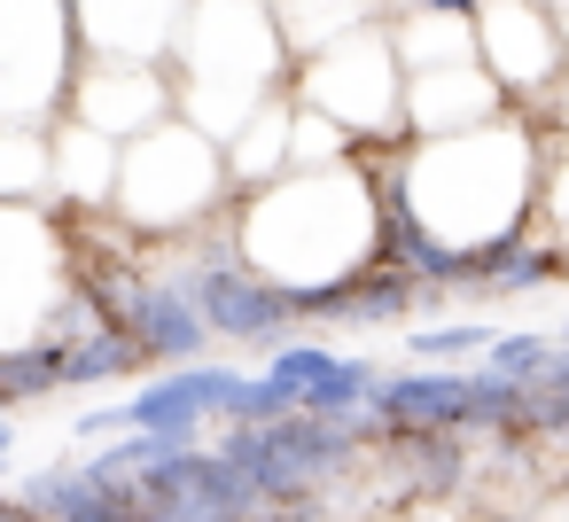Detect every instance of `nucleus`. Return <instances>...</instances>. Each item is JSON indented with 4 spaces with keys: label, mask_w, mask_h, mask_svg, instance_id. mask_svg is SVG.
Listing matches in <instances>:
<instances>
[{
    "label": "nucleus",
    "mask_w": 569,
    "mask_h": 522,
    "mask_svg": "<svg viewBox=\"0 0 569 522\" xmlns=\"http://www.w3.org/2000/svg\"><path fill=\"white\" fill-rule=\"evenodd\" d=\"M538 188H546V149H538L530 118H491L476 133L421 141L398 172V203L452 265L522 242Z\"/></svg>",
    "instance_id": "nucleus-1"
},
{
    "label": "nucleus",
    "mask_w": 569,
    "mask_h": 522,
    "mask_svg": "<svg viewBox=\"0 0 569 522\" xmlns=\"http://www.w3.org/2000/svg\"><path fill=\"white\" fill-rule=\"evenodd\" d=\"M164 281H180L188 297H196V312L211 320V335H227V343H289L281 328L297 320V297L281 289V281H266L250 258H242V242H234V227H219V234H203Z\"/></svg>",
    "instance_id": "nucleus-2"
},
{
    "label": "nucleus",
    "mask_w": 569,
    "mask_h": 522,
    "mask_svg": "<svg viewBox=\"0 0 569 522\" xmlns=\"http://www.w3.org/2000/svg\"><path fill=\"white\" fill-rule=\"evenodd\" d=\"M476 56L499 79L507 102H553L561 94V63H569V32L553 0H483L476 17Z\"/></svg>",
    "instance_id": "nucleus-3"
},
{
    "label": "nucleus",
    "mask_w": 569,
    "mask_h": 522,
    "mask_svg": "<svg viewBox=\"0 0 569 522\" xmlns=\"http://www.w3.org/2000/svg\"><path fill=\"white\" fill-rule=\"evenodd\" d=\"M141 367H149V351L126 328H102V335H87L63 359V390H87V382H110V374H141Z\"/></svg>",
    "instance_id": "nucleus-4"
},
{
    "label": "nucleus",
    "mask_w": 569,
    "mask_h": 522,
    "mask_svg": "<svg viewBox=\"0 0 569 522\" xmlns=\"http://www.w3.org/2000/svg\"><path fill=\"white\" fill-rule=\"evenodd\" d=\"M219 421L227 429H281V421H297V390H281L273 374H242L234 398L219 405Z\"/></svg>",
    "instance_id": "nucleus-5"
},
{
    "label": "nucleus",
    "mask_w": 569,
    "mask_h": 522,
    "mask_svg": "<svg viewBox=\"0 0 569 522\" xmlns=\"http://www.w3.org/2000/svg\"><path fill=\"white\" fill-rule=\"evenodd\" d=\"M499 335L491 328H476V320H445V328H421V335H406V351H413V367H452V359H483Z\"/></svg>",
    "instance_id": "nucleus-6"
},
{
    "label": "nucleus",
    "mask_w": 569,
    "mask_h": 522,
    "mask_svg": "<svg viewBox=\"0 0 569 522\" xmlns=\"http://www.w3.org/2000/svg\"><path fill=\"white\" fill-rule=\"evenodd\" d=\"M328 367H336V351H328V343H281V351L266 359V374H273L281 390H297V398H305L312 382H328Z\"/></svg>",
    "instance_id": "nucleus-7"
},
{
    "label": "nucleus",
    "mask_w": 569,
    "mask_h": 522,
    "mask_svg": "<svg viewBox=\"0 0 569 522\" xmlns=\"http://www.w3.org/2000/svg\"><path fill=\"white\" fill-rule=\"evenodd\" d=\"M538 211H546V227H553V242H561V258H569V133L546 141V188H538Z\"/></svg>",
    "instance_id": "nucleus-8"
},
{
    "label": "nucleus",
    "mask_w": 569,
    "mask_h": 522,
    "mask_svg": "<svg viewBox=\"0 0 569 522\" xmlns=\"http://www.w3.org/2000/svg\"><path fill=\"white\" fill-rule=\"evenodd\" d=\"M413 17H452V24H476L483 0H413Z\"/></svg>",
    "instance_id": "nucleus-9"
},
{
    "label": "nucleus",
    "mask_w": 569,
    "mask_h": 522,
    "mask_svg": "<svg viewBox=\"0 0 569 522\" xmlns=\"http://www.w3.org/2000/svg\"><path fill=\"white\" fill-rule=\"evenodd\" d=\"M553 9H561V32H569V0H553ZM553 110L569 118V63H561V94H553Z\"/></svg>",
    "instance_id": "nucleus-10"
},
{
    "label": "nucleus",
    "mask_w": 569,
    "mask_h": 522,
    "mask_svg": "<svg viewBox=\"0 0 569 522\" xmlns=\"http://www.w3.org/2000/svg\"><path fill=\"white\" fill-rule=\"evenodd\" d=\"M530 522H569V491H553V499H546V506H538Z\"/></svg>",
    "instance_id": "nucleus-11"
},
{
    "label": "nucleus",
    "mask_w": 569,
    "mask_h": 522,
    "mask_svg": "<svg viewBox=\"0 0 569 522\" xmlns=\"http://www.w3.org/2000/svg\"><path fill=\"white\" fill-rule=\"evenodd\" d=\"M0 522H40V514H32L24 499H0Z\"/></svg>",
    "instance_id": "nucleus-12"
},
{
    "label": "nucleus",
    "mask_w": 569,
    "mask_h": 522,
    "mask_svg": "<svg viewBox=\"0 0 569 522\" xmlns=\"http://www.w3.org/2000/svg\"><path fill=\"white\" fill-rule=\"evenodd\" d=\"M9 444H17V429H9V413H0V468H9Z\"/></svg>",
    "instance_id": "nucleus-13"
}]
</instances>
